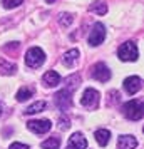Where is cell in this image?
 Wrapping results in <instances>:
<instances>
[{"mask_svg": "<svg viewBox=\"0 0 144 149\" xmlns=\"http://www.w3.org/2000/svg\"><path fill=\"white\" fill-rule=\"evenodd\" d=\"M122 114L131 119V121H141L144 116V106L141 101H137V99H132V101L126 102L122 106Z\"/></svg>", "mask_w": 144, "mask_h": 149, "instance_id": "1", "label": "cell"}, {"mask_svg": "<svg viewBox=\"0 0 144 149\" xmlns=\"http://www.w3.org/2000/svg\"><path fill=\"white\" fill-rule=\"evenodd\" d=\"M59 127H61V131H67L70 127V119L67 116H61L59 117Z\"/></svg>", "mask_w": 144, "mask_h": 149, "instance_id": "22", "label": "cell"}, {"mask_svg": "<svg viewBox=\"0 0 144 149\" xmlns=\"http://www.w3.org/2000/svg\"><path fill=\"white\" fill-rule=\"evenodd\" d=\"M77 61H79V50L77 49H70V50H67L62 55V64L65 67H74L77 64Z\"/></svg>", "mask_w": 144, "mask_h": 149, "instance_id": "13", "label": "cell"}, {"mask_svg": "<svg viewBox=\"0 0 144 149\" xmlns=\"http://www.w3.org/2000/svg\"><path fill=\"white\" fill-rule=\"evenodd\" d=\"M137 148V139L131 134L119 136L117 139V149H136Z\"/></svg>", "mask_w": 144, "mask_h": 149, "instance_id": "11", "label": "cell"}, {"mask_svg": "<svg viewBox=\"0 0 144 149\" xmlns=\"http://www.w3.org/2000/svg\"><path fill=\"white\" fill-rule=\"evenodd\" d=\"M72 94H74V92H70L67 89H61V91L54 95L55 106L61 109V111H67V109L70 107V104H72Z\"/></svg>", "mask_w": 144, "mask_h": 149, "instance_id": "7", "label": "cell"}, {"mask_svg": "<svg viewBox=\"0 0 144 149\" xmlns=\"http://www.w3.org/2000/svg\"><path fill=\"white\" fill-rule=\"evenodd\" d=\"M15 70H17L15 64H10L7 61H0V72L2 74H15Z\"/></svg>", "mask_w": 144, "mask_h": 149, "instance_id": "20", "label": "cell"}, {"mask_svg": "<svg viewBox=\"0 0 144 149\" xmlns=\"http://www.w3.org/2000/svg\"><path fill=\"white\" fill-rule=\"evenodd\" d=\"M99 101H101V94L97 92L96 89H92V87L86 89L84 94H82V97H81V104H82L84 107H87V109H97Z\"/></svg>", "mask_w": 144, "mask_h": 149, "instance_id": "4", "label": "cell"}, {"mask_svg": "<svg viewBox=\"0 0 144 149\" xmlns=\"http://www.w3.org/2000/svg\"><path fill=\"white\" fill-rule=\"evenodd\" d=\"M87 148V141L82 136V132H74V134L69 137L67 148L65 149H86Z\"/></svg>", "mask_w": 144, "mask_h": 149, "instance_id": "10", "label": "cell"}, {"mask_svg": "<svg viewBox=\"0 0 144 149\" xmlns=\"http://www.w3.org/2000/svg\"><path fill=\"white\" fill-rule=\"evenodd\" d=\"M90 77L99 81V82H107L111 79V70L104 62H97L90 69Z\"/></svg>", "mask_w": 144, "mask_h": 149, "instance_id": "6", "label": "cell"}, {"mask_svg": "<svg viewBox=\"0 0 144 149\" xmlns=\"http://www.w3.org/2000/svg\"><path fill=\"white\" fill-rule=\"evenodd\" d=\"M79 84H81V77L77 74H72V75H69V77H65V81H64V89L74 92V91L79 87Z\"/></svg>", "mask_w": 144, "mask_h": 149, "instance_id": "15", "label": "cell"}, {"mask_svg": "<svg viewBox=\"0 0 144 149\" xmlns=\"http://www.w3.org/2000/svg\"><path fill=\"white\" fill-rule=\"evenodd\" d=\"M117 55H119V59L122 62H134L137 61V55H139V50H137V45L136 42H124L122 45L119 47L117 50Z\"/></svg>", "mask_w": 144, "mask_h": 149, "instance_id": "2", "label": "cell"}, {"mask_svg": "<svg viewBox=\"0 0 144 149\" xmlns=\"http://www.w3.org/2000/svg\"><path fill=\"white\" fill-rule=\"evenodd\" d=\"M24 0H3L2 2V5H3V8H15L19 7Z\"/></svg>", "mask_w": 144, "mask_h": 149, "instance_id": "23", "label": "cell"}, {"mask_svg": "<svg viewBox=\"0 0 144 149\" xmlns=\"http://www.w3.org/2000/svg\"><path fill=\"white\" fill-rule=\"evenodd\" d=\"M104 39H106V27H104L102 22H96L89 35V45L97 47L104 42Z\"/></svg>", "mask_w": 144, "mask_h": 149, "instance_id": "5", "label": "cell"}, {"mask_svg": "<svg viewBox=\"0 0 144 149\" xmlns=\"http://www.w3.org/2000/svg\"><path fill=\"white\" fill-rule=\"evenodd\" d=\"M124 91L127 92V94L134 95L136 92H139L141 91V87H143V79L139 77V75H131V77H127L126 81H124Z\"/></svg>", "mask_w": 144, "mask_h": 149, "instance_id": "9", "label": "cell"}, {"mask_svg": "<svg viewBox=\"0 0 144 149\" xmlns=\"http://www.w3.org/2000/svg\"><path fill=\"white\" fill-rule=\"evenodd\" d=\"M94 137H96L97 144H99L101 148H106V146L109 144V139H111L109 129H97L96 132H94Z\"/></svg>", "mask_w": 144, "mask_h": 149, "instance_id": "14", "label": "cell"}, {"mask_svg": "<svg viewBox=\"0 0 144 149\" xmlns=\"http://www.w3.org/2000/svg\"><path fill=\"white\" fill-rule=\"evenodd\" d=\"M8 149H29V146L24 144V142H14V144H10Z\"/></svg>", "mask_w": 144, "mask_h": 149, "instance_id": "24", "label": "cell"}, {"mask_svg": "<svg viewBox=\"0 0 144 149\" xmlns=\"http://www.w3.org/2000/svg\"><path fill=\"white\" fill-rule=\"evenodd\" d=\"M17 101L19 102H24V101H29L30 97H34V89L32 87H22L19 89V92H17Z\"/></svg>", "mask_w": 144, "mask_h": 149, "instance_id": "18", "label": "cell"}, {"mask_svg": "<svg viewBox=\"0 0 144 149\" xmlns=\"http://www.w3.org/2000/svg\"><path fill=\"white\" fill-rule=\"evenodd\" d=\"M89 10L92 12V14H97V15H106V14H107V5H106L104 2H101V0H96L94 3H90Z\"/></svg>", "mask_w": 144, "mask_h": 149, "instance_id": "17", "label": "cell"}, {"mask_svg": "<svg viewBox=\"0 0 144 149\" xmlns=\"http://www.w3.org/2000/svg\"><path fill=\"white\" fill-rule=\"evenodd\" d=\"M45 107H47V102H45V101H37V102H34V104H30V106L25 109V114H27V116L37 114V112H42Z\"/></svg>", "mask_w": 144, "mask_h": 149, "instance_id": "16", "label": "cell"}, {"mask_svg": "<svg viewBox=\"0 0 144 149\" xmlns=\"http://www.w3.org/2000/svg\"><path fill=\"white\" fill-rule=\"evenodd\" d=\"M45 2H47V3H54L55 0H45Z\"/></svg>", "mask_w": 144, "mask_h": 149, "instance_id": "25", "label": "cell"}, {"mask_svg": "<svg viewBox=\"0 0 144 149\" xmlns=\"http://www.w3.org/2000/svg\"><path fill=\"white\" fill-rule=\"evenodd\" d=\"M72 22H74V17L70 14H67V12L65 14H61V17H59V24H61L62 27H69Z\"/></svg>", "mask_w": 144, "mask_h": 149, "instance_id": "21", "label": "cell"}, {"mask_svg": "<svg viewBox=\"0 0 144 149\" xmlns=\"http://www.w3.org/2000/svg\"><path fill=\"white\" fill-rule=\"evenodd\" d=\"M45 62V54L40 47H30L25 54V64L29 67H40Z\"/></svg>", "mask_w": 144, "mask_h": 149, "instance_id": "3", "label": "cell"}, {"mask_svg": "<svg viewBox=\"0 0 144 149\" xmlns=\"http://www.w3.org/2000/svg\"><path fill=\"white\" fill-rule=\"evenodd\" d=\"M61 81H62L61 75L57 74L55 70H49V72H45L44 77H42V82H44L45 87H55V86L61 84Z\"/></svg>", "mask_w": 144, "mask_h": 149, "instance_id": "12", "label": "cell"}, {"mask_svg": "<svg viewBox=\"0 0 144 149\" xmlns=\"http://www.w3.org/2000/svg\"><path fill=\"white\" fill-rule=\"evenodd\" d=\"M42 149H59L61 148V139L59 137H49L40 144Z\"/></svg>", "mask_w": 144, "mask_h": 149, "instance_id": "19", "label": "cell"}, {"mask_svg": "<svg viewBox=\"0 0 144 149\" xmlns=\"http://www.w3.org/2000/svg\"><path fill=\"white\" fill-rule=\"evenodd\" d=\"M29 131H32L35 134H45L52 129V122L49 119H35V121H29L27 122Z\"/></svg>", "mask_w": 144, "mask_h": 149, "instance_id": "8", "label": "cell"}, {"mask_svg": "<svg viewBox=\"0 0 144 149\" xmlns=\"http://www.w3.org/2000/svg\"><path fill=\"white\" fill-rule=\"evenodd\" d=\"M0 116H2V104H0Z\"/></svg>", "mask_w": 144, "mask_h": 149, "instance_id": "26", "label": "cell"}]
</instances>
